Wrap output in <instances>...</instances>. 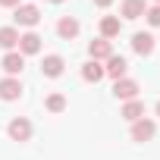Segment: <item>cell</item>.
<instances>
[{"label":"cell","instance_id":"cell-20","mask_svg":"<svg viewBox=\"0 0 160 160\" xmlns=\"http://www.w3.org/2000/svg\"><path fill=\"white\" fill-rule=\"evenodd\" d=\"M0 7H19V0H0Z\"/></svg>","mask_w":160,"mask_h":160},{"label":"cell","instance_id":"cell-12","mask_svg":"<svg viewBox=\"0 0 160 160\" xmlns=\"http://www.w3.org/2000/svg\"><path fill=\"white\" fill-rule=\"evenodd\" d=\"M88 53H91V60H107V57H113V41H107V38H98V41H91L88 44Z\"/></svg>","mask_w":160,"mask_h":160},{"label":"cell","instance_id":"cell-10","mask_svg":"<svg viewBox=\"0 0 160 160\" xmlns=\"http://www.w3.org/2000/svg\"><path fill=\"white\" fill-rule=\"evenodd\" d=\"M78 32H82V25H78V19H75V16H63V19L57 22V35H60L63 41H75V38H78Z\"/></svg>","mask_w":160,"mask_h":160},{"label":"cell","instance_id":"cell-14","mask_svg":"<svg viewBox=\"0 0 160 160\" xmlns=\"http://www.w3.org/2000/svg\"><path fill=\"white\" fill-rule=\"evenodd\" d=\"M119 28H122V19H119V16H104V19H101V38L113 41V38L119 35Z\"/></svg>","mask_w":160,"mask_h":160},{"label":"cell","instance_id":"cell-6","mask_svg":"<svg viewBox=\"0 0 160 160\" xmlns=\"http://www.w3.org/2000/svg\"><path fill=\"white\" fill-rule=\"evenodd\" d=\"M7 135H10L13 141H28V138H32V122H28L25 116H16V119H10Z\"/></svg>","mask_w":160,"mask_h":160},{"label":"cell","instance_id":"cell-24","mask_svg":"<svg viewBox=\"0 0 160 160\" xmlns=\"http://www.w3.org/2000/svg\"><path fill=\"white\" fill-rule=\"evenodd\" d=\"M154 7H160V0H154Z\"/></svg>","mask_w":160,"mask_h":160},{"label":"cell","instance_id":"cell-3","mask_svg":"<svg viewBox=\"0 0 160 160\" xmlns=\"http://www.w3.org/2000/svg\"><path fill=\"white\" fill-rule=\"evenodd\" d=\"M138 91H141V85L135 82V78H119V82H113V94H116V101H135L138 98Z\"/></svg>","mask_w":160,"mask_h":160},{"label":"cell","instance_id":"cell-15","mask_svg":"<svg viewBox=\"0 0 160 160\" xmlns=\"http://www.w3.org/2000/svg\"><path fill=\"white\" fill-rule=\"evenodd\" d=\"M119 116L126 119V122H135V119H141L144 116V104L135 98V101H126L122 104V110H119Z\"/></svg>","mask_w":160,"mask_h":160},{"label":"cell","instance_id":"cell-17","mask_svg":"<svg viewBox=\"0 0 160 160\" xmlns=\"http://www.w3.org/2000/svg\"><path fill=\"white\" fill-rule=\"evenodd\" d=\"M82 78H85V82H91V85H98L101 78H104V66H101L98 60H88V63L82 66Z\"/></svg>","mask_w":160,"mask_h":160},{"label":"cell","instance_id":"cell-9","mask_svg":"<svg viewBox=\"0 0 160 160\" xmlns=\"http://www.w3.org/2000/svg\"><path fill=\"white\" fill-rule=\"evenodd\" d=\"M19 98H22V82L19 78H13V75L0 78V101H19Z\"/></svg>","mask_w":160,"mask_h":160},{"label":"cell","instance_id":"cell-11","mask_svg":"<svg viewBox=\"0 0 160 160\" xmlns=\"http://www.w3.org/2000/svg\"><path fill=\"white\" fill-rule=\"evenodd\" d=\"M63 69H66V60H63L60 53H47V57H44V63H41V72H44L47 78H60V75H63Z\"/></svg>","mask_w":160,"mask_h":160},{"label":"cell","instance_id":"cell-4","mask_svg":"<svg viewBox=\"0 0 160 160\" xmlns=\"http://www.w3.org/2000/svg\"><path fill=\"white\" fill-rule=\"evenodd\" d=\"M154 47H157V38H154L151 32H135V35H132V50H135L138 57H151Z\"/></svg>","mask_w":160,"mask_h":160},{"label":"cell","instance_id":"cell-18","mask_svg":"<svg viewBox=\"0 0 160 160\" xmlns=\"http://www.w3.org/2000/svg\"><path fill=\"white\" fill-rule=\"evenodd\" d=\"M44 107H47L50 113H63V110H66V94H60V91H53V94H47V101H44Z\"/></svg>","mask_w":160,"mask_h":160},{"label":"cell","instance_id":"cell-13","mask_svg":"<svg viewBox=\"0 0 160 160\" xmlns=\"http://www.w3.org/2000/svg\"><path fill=\"white\" fill-rule=\"evenodd\" d=\"M144 0H122V3H119V16L122 19H141L144 16Z\"/></svg>","mask_w":160,"mask_h":160},{"label":"cell","instance_id":"cell-19","mask_svg":"<svg viewBox=\"0 0 160 160\" xmlns=\"http://www.w3.org/2000/svg\"><path fill=\"white\" fill-rule=\"evenodd\" d=\"M144 19H148V25L160 28V7H148V10H144Z\"/></svg>","mask_w":160,"mask_h":160},{"label":"cell","instance_id":"cell-16","mask_svg":"<svg viewBox=\"0 0 160 160\" xmlns=\"http://www.w3.org/2000/svg\"><path fill=\"white\" fill-rule=\"evenodd\" d=\"M0 47H3L7 53L16 50V47H19V28H13V25H3V28H0Z\"/></svg>","mask_w":160,"mask_h":160},{"label":"cell","instance_id":"cell-23","mask_svg":"<svg viewBox=\"0 0 160 160\" xmlns=\"http://www.w3.org/2000/svg\"><path fill=\"white\" fill-rule=\"evenodd\" d=\"M50 3H63V0H50Z\"/></svg>","mask_w":160,"mask_h":160},{"label":"cell","instance_id":"cell-5","mask_svg":"<svg viewBox=\"0 0 160 160\" xmlns=\"http://www.w3.org/2000/svg\"><path fill=\"white\" fill-rule=\"evenodd\" d=\"M104 63H107V66H104V75H110L113 82H119V78H126V69H129V60H126V57L113 53V57H107Z\"/></svg>","mask_w":160,"mask_h":160},{"label":"cell","instance_id":"cell-8","mask_svg":"<svg viewBox=\"0 0 160 160\" xmlns=\"http://www.w3.org/2000/svg\"><path fill=\"white\" fill-rule=\"evenodd\" d=\"M22 57H35V53H41V35L38 32H25V35H19V47H16Z\"/></svg>","mask_w":160,"mask_h":160},{"label":"cell","instance_id":"cell-7","mask_svg":"<svg viewBox=\"0 0 160 160\" xmlns=\"http://www.w3.org/2000/svg\"><path fill=\"white\" fill-rule=\"evenodd\" d=\"M0 66H3V72H7V75L19 78V72L25 69V57H22L19 50H10V53H3V60H0Z\"/></svg>","mask_w":160,"mask_h":160},{"label":"cell","instance_id":"cell-21","mask_svg":"<svg viewBox=\"0 0 160 160\" xmlns=\"http://www.w3.org/2000/svg\"><path fill=\"white\" fill-rule=\"evenodd\" d=\"M110 3H113V0H94V7H101V10H104V7H110Z\"/></svg>","mask_w":160,"mask_h":160},{"label":"cell","instance_id":"cell-22","mask_svg":"<svg viewBox=\"0 0 160 160\" xmlns=\"http://www.w3.org/2000/svg\"><path fill=\"white\" fill-rule=\"evenodd\" d=\"M154 110H157V116H160V101H157V107H154Z\"/></svg>","mask_w":160,"mask_h":160},{"label":"cell","instance_id":"cell-1","mask_svg":"<svg viewBox=\"0 0 160 160\" xmlns=\"http://www.w3.org/2000/svg\"><path fill=\"white\" fill-rule=\"evenodd\" d=\"M38 22H41V10H38L35 3H19V7H16V25L35 28Z\"/></svg>","mask_w":160,"mask_h":160},{"label":"cell","instance_id":"cell-2","mask_svg":"<svg viewBox=\"0 0 160 160\" xmlns=\"http://www.w3.org/2000/svg\"><path fill=\"white\" fill-rule=\"evenodd\" d=\"M132 141H151L154 135H157V122L154 119H148V116H141V119H135L132 122Z\"/></svg>","mask_w":160,"mask_h":160}]
</instances>
